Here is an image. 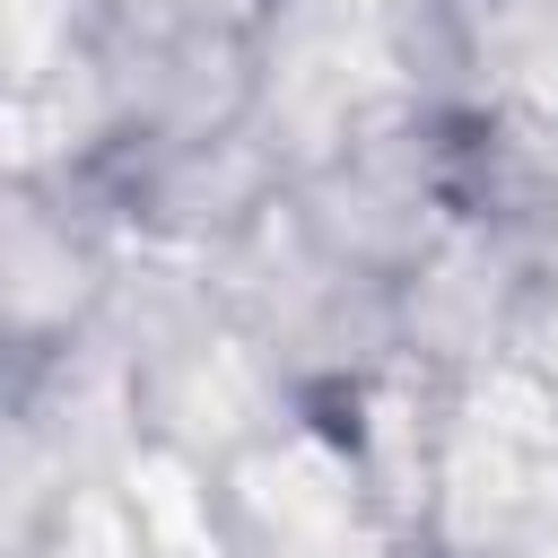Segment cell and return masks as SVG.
I'll return each mask as SVG.
<instances>
[{"label":"cell","mask_w":558,"mask_h":558,"mask_svg":"<svg viewBox=\"0 0 558 558\" xmlns=\"http://www.w3.org/2000/svg\"><path fill=\"white\" fill-rule=\"evenodd\" d=\"M541 279H549L541 253H523L506 235H480V227H445L392 279V340L436 384H462V375H480L488 357H506L523 340Z\"/></svg>","instance_id":"cell-1"},{"label":"cell","mask_w":558,"mask_h":558,"mask_svg":"<svg viewBox=\"0 0 558 558\" xmlns=\"http://www.w3.org/2000/svg\"><path fill=\"white\" fill-rule=\"evenodd\" d=\"M296 401L340 436L375 532H384L392 549L418 541L427 514H436L445 445H453V384H436V375L410 366V357H384V366L340 375V384H314V392H296Z\"/></svg>","instance_id":"cell-2"},{"label":"cell","mask_w":558,"mask_h":558,"mask_svg":"<svg viewBox=\"0 0 558 558\" xmlns=\"http://www.w3.org/2000/svg\"><path fill=\"white\" fill-rule=\"evenodd\" d=\"M131 384H140V436H166L201 462H235L244 445H262L270 427L296 418L288 366L227 305L201 314L192 331H174L166 349L131 357Z\"/></svg>","instance_id":"cell-3"},{"label":"cell","mask_w":558,"mask_h":558,"mask_svg":"<svg viewBox=\"0 0 558 558\" xmlns=\"http://www.w3.org/2000/svg\"><path fill=\"white\" fill-rule=\"evenodd\" d=\"M122 235L87 218L52 183H9V253H0V331L9 357H52L87 340L113 305Z\"/></svg>","instance_id":"cell-4"},{"label":"cell","mask_w":558,"mask_h":558,"mask_svg":"<svg viewBox=\"0 0 558 558\" xmlns=\"http://www.w3.org/2000/svg\"><path fill=\"white\" fill-rule=\"evenodd\" d=\"M436 192L453 227L506 235L523 253H558V140L506 96L436 113Z\"/></svg>","instance_id":"cell-5"},{"label":"cell","mask_w":558,"mask_h":558,"mask_svg":"<svg viewBox=\"0 0 558 558\" xmlns=\"http://www.w3.org/2000/svg\"><path fill=\"white\" fill-rule=\"evenodd\" d=\"M113 488H122L148 558H244L218 462H201V453H183L166 436H131L122 462H113Z\"/></svg>","instance_id":"cell-6"},{"label":"cell","mask_w":558,"mask_h":558,"mask_svg":"<svg viewBox=\"0 0 558 558\" xmlns=\"http://www.w3.org/2000/svg\"><path fill=\"white\" fill-rule=\"evenodd\" d=\"M96 35L113 44H183V35H244L270 44V26L288 17V0H87Z\"/></svg>","instance_id":"cell-7"}]
</instances>
